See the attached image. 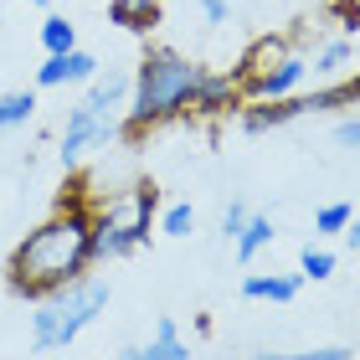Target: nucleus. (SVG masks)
<instances>
[{"mask_svg":"<svg viewBox=\"0 0 360 360\" xmlns=\"http://www.w3.org/2000/svg\"><path fill=\"white\" fill-rule=\"evenodd\" d=\"M37 119V93H0V134L26 129Z\"/></svg>","mask_w":360,"mask_h":360,"instance_id":"obj_14","label":"nucleus"},{"mask_svg":"<svg viewBox=\"0 0 360 360\" xmlns=\"http://www.w3.org/2000/svg\"><path fill=\"white\" fill-rule=\"evenodd\" d=\"M108 309V283L103 278H72L52 293L37 299V314H31V350L37 355H52V350H68L77 335Z\"/></svg>","mask_w":360,"mask_h":360,"instance_id":"obj_4","label":"nucleus"},{"mask_svg":"<svg viewBox=\"0 0 360 360\" xmlns=\"http://www.w3.org/2000/svg\"><path fill=\"white\" fill-rule=\"evenodd\" d=\"M299 273H248L242 278V299L252 304H293L299 299Z\"/></svg>","mask_w":360,"mask_h":360,"instance_id":"obj_10","label":"nucleus"},{"mask_svg":"<svg viewBox=\"0 0 360 360\" xmlns=\"http://www.w3.org/2000/svg\"><path fill=\"white\" fill-rule=\"evenodd\" d=\"M360 31H340V37H324L314 52H304L309 57V72L319 77V83H340L345 72H355V62H360V46H355ZM360 77V72H355Z\"/></svg>","mask_w":360,"mask_h":360,"instance_id":"obj_7","label":"nucleus"},{"mask_svg":"<svg viewBox=\"0 0 360 360\" xmlns=\"http://www.w3.org/2000/svg\"><path fill=\"white\" fill-rule=\"evenodd\" d=\"M248 217H252V211H248V206H242V201H232V206H226V211H221V237H226V242H232V237L242 232V226H248Z\"/></svg>","mask_w":360,"mask_h":360,"instance_id":"obj_19","label":"nucleus"},{"mask_svg":"<svg viewBox=\"0 0 360 360\" xmlns=\"http://www.w3.org/2000/svg\"><path fill=\"white\" fill-rule=\"evenodd\" d=\"M26 6H46V0H26Z\"/></svg>","mask_w":360,"mask_h":360,"instance_id":"obj_23","label":"nucleus"},{"mask_svg":"<svg viewBox=\"0 0 360 360\" xmlns=\"http://www.w3.org/2000/svg\"><path fill=\"white\" fill-rule=\"evenodd\" d=\"M340 237L350 242V252H360V217H350V226H345V232H340Z\"/></svg>","mask_w":360,"mask_h":360,"instance_id":"obj_22","label":"nucleus"},{"mask_svg":"<svg viewBox=\"0 0 360 360\" xmlns=\"http://www.w3.org/2000/svg\"><path fill=\"white\" fill-rule=\"evenodd\" d=\"M88 206H93V263H108V257H129L150 242L160 217V191L129 186V191H113L108 201H88Z\"/></svg>","mask_w":360,"mask_h":360,"instance_id":"obj_5","label":"nucleus"},{"mask_svg":"<svg viewBox=\"0 0 360 360\" xmlns=\"http://www.w3.org/2000/svg\"><path fill=\"white\" fill-rule=\"evenodd\" d=\"M93 268V206L88 195L62 201L46 221H37L11 252V288L26 299H41Z\"/></svg>","mask_w":360,"mask_h":360,"instance_id":"obj_1","label":"nucleus"},{"mask_svg":"<svg viewBox=\"0 0 360 360\" xmlns=\"http://www.w3.org/2000/svg\"><path fill=\"white\" fill-rule=\"evenodd\" d=\"M108 15L124 31H155L160 26V0H108Z\"/></svg>","mask_w":360,"mask_h":360,"instance_id":"obj_12","label":"nucleus"},{"mask_svg":"<svg viewBox=\"0 0 360 360\" xmlns=\"http://www.w3.org/2000/svg\"><path fill=\"white\" fill-rule=\"evenodd\" d=\"M191 226H195L191 201H175V206L160 211V232H165V237H191Z\"/></svg>","mask_w":360,"mask_h":360,"instance_id":"obj_17","label":"nucleus"},{"mask_svg":"<svg viewBox=\"0 0 360 360\" xmlns=\"http://www.w3.org/2000/svg\"><path fill=\"white\" fill-rule=\"evenodd\" d=\"M98 72H103V68H98V57L83 52V46H72V52L46 57L37 68V88H83V83H93Z\"/></svg>","mask_w":360,"mask_h":360,"instance_id":"obj_8","label":"nucleus"},{"mask_svg":"<svg viewBox=\"0 0 360 360\" xmlns=\"http://www.w3.org/2000/svg\"><path fill=\"white\" fill-rule=\"evenodd\" d=\"M119 360H191V345H186V335H180V324L170 314H160L155 335L144 340V345H124Z\"/></svg>","mask_w":360,"mask_h":360,"instance_id":"obj_9","label":"nucleus"},{"mask_svg":"<svg viewBox=\"0 0 360 360\" xmlns=\"http://www.w3.org/2000/svg\"><path fill=\"white\" fill-rule=\"evenodd\" d=\"M195 11L206 15V26H226L232 21V6H226V0H195Z\"/></svg>","mask_w":360,"mask_h":360,"instance_id":"obj_21","label":"nucleus"},{"mask_svg":"<svg viewBox=\"0 0 360 360\" xmlns=\"http://www.w3.org/2000/svg\"><path fill=\"white\" fill-rule=\"evenodd\" d=\"M252 360H355L345 345H324V350H299V355H252Z\"/></svg>","mask_w":360,"mask_h":360,"instance_id":"obj_18","label":"nucleus"},{"mask_svg":"<svg viewBox=\"0 0 360 360\" xmlns=\"http://www.w3.org/2000/svg\"><path fill=\"white\" fill-rule=\"evenodd\" d=\"M237 77H242V103H278V98L304 93V83H309V57L288 46V52H278L268 68L237 72Z\"/></svg>","mask_w":360,"mask_h":360,"instance_id":"obj_6","label":"nucleus"},{"mask_svg":"<svg viewBox=\"0 0 360 360\" xmlns=\"http://www.w3.org/2000/svg\"><path fill=\"white\" fill-rule=\"evenodd\" d=\"M232 248H237V263H242V268H252L257 257L273 248V217H257V211H252L248 226H242V232L232 237Z\"/></svg>","mask_w":360,"mask_h":360,"instance_id":"obj_11","label":"nucleus"},{"mask_svg":"<svg viewBox=\"0 0 360 360\" xmlns=\"http://www.w3.org/2000/svg\"><path fill=\"white\" fill-rule=\"evenodd\" d=\"M129 129V72H98L93 83H83V98L68 108V129H62V165L77 170L88 155L108 150Z\"/></svg>","mask_w":360,"mask_h":360,"instance_id":"obj_3","label":"nucleus"},{"mask_svg":"<svg viewBox=\"0 0 360 360\" xmlns=\"http://www.w3.org/2000/svg\"><path fill=\"white\" fill-rule=\"evenodd\" d=\"M37 37H41V52H46V57H62V52H72V46H77V26L68 21V15L52 11V15L41 21Z\"/></svg>","mask_w":360,"mask_h":360,"instance_id":"obj_13","label":"nucleus"},{"mask_svg":"<svg viewBox=\"0 0 360 360\" xmlns=\"http://www.w3.org/2000/svg\"><path fill=\"white\" fill-rule=\"evenodd\" d=\"M201 77H206V68L180 52H165V46L144 52L134 77H129V129H160V124L180 119V113H191Z\"/></svg>","mask_w":360,"mask_h":360,"instance_id":"obj_2","label":"nucleus"},{"mask_svg":"<svg viewBox=\"0 0 360 360\" xmlns=\"http://www.w3.org/2000/svg\"><path fill=\"white\" fill-rule=\"evenodd\" d=\"M345 6H355V11H360V0H345Z\"/></svg>","mask_w":360,"mask_h":360,"instance_id":"obj_24","label":"nucleus"},{"mask_svg":"<svg viewBox=\"0 0 360 360\" xmlns=\"http://www.w3.org/2000/svg\"><path fill=\"white\" fill-rule=\"evenodd\" d=\"M335 144H345V150H360V113L335 124Z\"/></svg>","mask_w":360,"mask_h":360,"instance_id":"obj_20","label":"nucleus"},{"mask_svg":"<svg viewBox=\"0 0 360 360\" xmlns=\"http://www.w3.org/2000/svg\"><path fill=\"white\" fill-rule=\"evenodd\" d=\"M330 273H335V252H330V248H314V242H309V248L299 252V278H314V283H324Z\"/></svg>","mask_w":360,"mask_h":360,"instance_id":"obj_15","label":"nucleus"},{"mask_svg":"<svg viewBox=\"0 0 360 360\" xmlns=\"http://www.w3.org/2000/svg\"><path fill=\"white\" fill-rule=\"evenodd\" d=\"M350 217H355V206H350V201H330V206H319V217H314V232L335 237V232H345V226H350Z\"/></svg>","mask_w":360,"mask_h":360,"instance_id":"obj_16","label":"nucleus"}]
</instances>
